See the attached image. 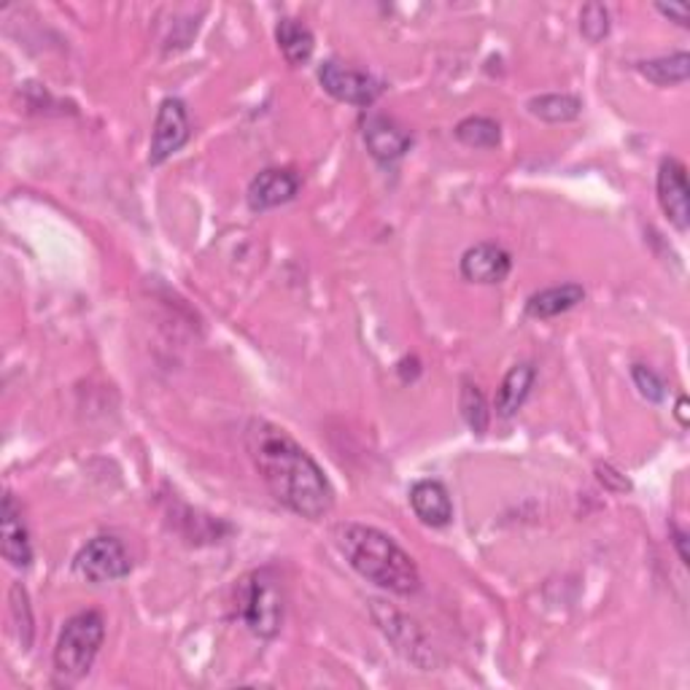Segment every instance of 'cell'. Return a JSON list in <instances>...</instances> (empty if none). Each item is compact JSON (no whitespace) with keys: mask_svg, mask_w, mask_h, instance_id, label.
<instances>
[{"mask_svg":"<svg viewBox=\"0 0 690 690\" xmlns=\"http://www.w3.org/2000/svg\"><path fill=\"white\" fill-rule=\"evenodd\" d=\"M362 136L367 143V151L376 157L378 162H397L410 149V136L404 132L394 119L381 117V113H370L362 124Z\"/></svg>","mask_w":690,"mask_h":690,"instance_id":"8fae6325","label":"cell"},{"mask_svg":"<svg viewBox=\"0 0 690 690\" xmlns=\"http://www.w3.org/2000/svg\"><path fill=\"white\" fill-rule=\"evenodd\" d=\"M656 9L661 11L663 17H669V19H672V22L680 24V28H688V9H686V6H672V3L667 6V3H658Z\"/></svg>","mask_w":690,"mask_h":690,"instance_id":"484cf974","label":"cell"},{"mask_svg":"<svg viewBox=\"0 0 690 690\" xmlns=\"http://www.w3.org/2000/svg\"><path fill=\"white\" fill-rule=\"evenodd\" d=\"M459 408H461V418H464V423L470 427V432H474V434L489 432V423H491L489 404H486L483 391H480L472 381L461 383Z\"/></svg>","mask_w":690,"mask_h":690,"instance_id":"44dd1931","label":"cell"},{"mask_svg":"<svg viewBox=\"0 0 690 690\" xmlns=\"http://www.w3.org/2000/svg\"><path fill=\"white\" fill-rule=\"evenodd\" d=\"M0 550H3V559L11 567L24 569L33 561V548H30L28 529H24L22 510H19L17 499L11 493L3 497V518H0Z\"/></svg>","mask_w":690,"mask_h":690,"instance_id":"4fadbf2b","label":"cell"},{"mask_svg":"<svg viewBox=\"0 0 690 690\" xmlns=\"http://www.w3.org/2000/svg\"><path fill=\"white\" fill-rule=\"evenodd\" d=\"M597 472H599V480H601V483L610 486L612 491H629V489H631L629 480L620 478V472L612 470V467H607V464H604V467H599Z\"/></svg>","mask_w":690,"mask_h":690,"instance_id":"d4e9b609","label":"cell"},{"mask_svg":"<svg viewBox=\"0 0 690 690\" xmlns=\"http://www.w3.org/2000/svg\"><path fill=\"white\" fill-rule=\"evenodd\" d=\"M187 141H189L187 106H183L179 98L162 100L160 109H157L154 132H151L149 162L151 164L168 162Z\"/></svg>","mask_w":690,"mask_h":690,"instance_id":"ba28073f","label":"cell"},{"mask_svg":"<svg viewBox=\"0 0 690 690\" xmlns=\"http://www.w3.org/2000/svg\"><path fill=\"white\" fill-rule=\"evenodd\" d=\"M534 367L531 364H516L510 367V372L504 376L502 386H499L497 394V416L499 418H512L527 402L531 386H534Z\"/></svg>","mask_w":690,"mask_h":690,"instance_id":"2e32d148","label":"cell"},{"mask_svg":"<svg viewBox=\"0 0 690 690\" xmlns=\"http://www.w3.org/2000/svg\"><path fill=\"white\" fill-rule=\"evenodd\" d=\"M238 604L240 618L246 620L251 634H257L259 639H273L281 631L283 591L273 569H257L249 578L240 580Z\"/></svg>","mask_w":690,"mask_h":690,"instance_id":"277c9868","label":"cell"},{"mask_svg":"<svg viewBox=\"0 0 690 690\" xmlns=\"http://www.w3.org/2000/svg\"><path fill=\"white\" fill-rule=\"evenodd\" d=\"M9 604H11V623H14L19 644H22V650H30V644H33V634H36V620H33V607H30L28 591H24L19 582L11 586Z\"/></svg>","mask_w":690,"mask_h":690,"instance_id":"7402d4cb","label":"cell"},{"mask_svg":"<svg viewBox=\"0 0 690 690\" xmlns=\"http://www.w3.org/2000/svg\"><path fill=\"white\" fill-rule=\"evenodd\" d=\"M297 192H300V179H297V173L283 168H270L262 170V173L249 183L246 200H249L251 211H270V208H278L283 206V202L294 200Z\"/></svg>","mask_w":690,"mask_h":690,"instance_id":"30bf717a","label":"cell"},{"mask_svg":"<svg viewBox=\"0 0 690 690\" xmlns=\"http://www.w3.org/2000/svg\"><path fill=\"white\" fill-rule=\"evenodd\" d=\"M456 138L470 149H497L502 143V128L489 117H467L456 124Z\"/></svg>","mask_w":690,"mask_h":690,"instance_id":"ffe728a7","label":"cell"},{"mask_svg":"<svg viewBox=\"0 0 690 690\" xmlns=\"http://www.w3.org/2000/svg\"><path fill=\"white\" fill-rule=\"evenodd\" d=\"M334 540L346 561L364 580L376 582L383 591L397 593V597H413L421 588L416 561L381 529L364 527V523H343L334 531Z\"/></svg>","mask_w":690,"mask_h":690,"instance_id":"7a4b0ae2","label":"cell"},{"mask_svg":"<svg viewBox=\"0 0 690 690\" xmlns=\"http://www.w3.org/2000/svg\"><path fill=\"white\" fill-rule=\"evenodd\" d=\"M512 259L502 246L478 243L461 257V276L472 283H502L510 276Z\"/></svg>","mask_w":690,"mask_h":690,"instance_id":"7c38bea8","label":"cell"},{"mask_svg":"<svg viewBox=\"0 0 690 690\" xmlns=\"http://www.w3.org/2000/svg\"><path fill=\"white\" fill-rule=\"evenodd\" d=\"M677 418H680L682 427H688V400L686 397H680V402H677Z\"/></svg>","mask_w":690,"mask_h":690,"instance_id":"83f0119b","label":"cell"},{"mask_svg":"<svg viewBox=\"0 0 690 690\" xmlns=\"http://www.w3.org/2000/svg\"><path fill=\"white\" fill-rule=\"evenodd\" d=\"M527 109L531 117L542 119V122L561 124L580 117L582 100L574 98V94H540V98L529 100Z\"/></svg>","mask_w":690,"mask_h":690,"instance_id":"d6986e66","label":"cell"},{"mask_svg":"<svg viewBox=\"0 0 690 690\" xmlns=\"http://www.w3.org/2000/svg\"><path fill=\"white\" fill-rule=\"evenodd\" d=\"M76 572L90 582L122 580L132 572L128 548L117 537H94L76 556Z\"/></svg>","mask_w":690,"mask_h":690,"instance_id":"8992f818","label":"cell"},{"mask_svg":"<svg viewBox=\"0 0 690 690\" xmlns=\"http://www.w3.org/2000/svg\"><path fill=\"white\" fill-rule=\"evenodd\" d=\"M370 612H372V618H376L378 629H381L386 639L394 644L397 653H402L410 663H416L418 669L434 667L432 644L427 642V637H423L421 626H418L416 620H410L404 612L397 610V607L386 604V601L381 599L370 601Z\"/></svg>","mask_w":690,"mask_h":690,"instance_id":"5b68a950","label":"cell"},{"mask_svg":"<svg viewBox=\"0 0 690 690\" xmlns=\"http://www.w3.org/2000/svg\"><path fill=\"white\" fill-rule=\"evenodd\" d=\"M580 33L591 43L604 41L610 36V11L604 3H586L580 11Z\"/></svg>","mask_w":690,"mask_h":690,"instance_id":"603a6c76","label":"cell"},{"mask_svg":"<svg viewBox=\"0 0 690 690\" xmlns=\"http://www.w3.org/2000/svg\"><path fill=\"white\" fill-rule=\"evenodd\" d=\"M658 202L677 230L686 232L690 227V189L686 164L674 157L661 160V168H658Z\"/></svg>","mask_w":690,"mask_h":690,"instance_id":"9c48e42d","label":"cell"},{"mask_svg":"<svg viewBox=\"0 0 690 690\" xmlns=\"http://www.w3.org/2000/svg\"><path fill=\"white\" fill-rule=\"evenodd\" d=\"M319 81L324 87V92L332 94L334 100L348 106H359V109H367V106L376 103L383 92L381 81L362 71H353V68H348L338 60L321 62Z\"/></svg>","mask_w":690,"mask_h":690,"instance_id":"52a82bcc","label":"cell"},{"mask_svg":"<svg viewBox=\"0 0 690 690\" xmlns=\"http://www.w3.org/2000/svg\"><path fill=\"white\" fill-rule=\"evenodd\" d=\"M582 300H586V289L580 283H561V287H550L531 294L527 313L531 319H553V316H561L580 306Z\"/></svg>","mask_w":690,"mask_h":690,"instance_id":"9a60e30c","label":"cell"},{"mask_svg":"<svg viewBox=\"0 0 690 690\" xmlns=\"http://www.w3.org/2000/svg\"><path fill=\"white\" fill-rule=\"evenodd\" d=\"M106 639V620L100 612H79L62 626L54 648V669L66 682L81 680L92 669Z\"/></svg>","mask_w":690,"mask_h":690,"instance_id":"3957f363","label":"cell"},{"mask_svg":"<svg viewBox=\"0 0 690 690\" xmlns=\"http://www.w3.org/2000/svg\"><path fill=\"white\" fill-rule=\"evenodd\" d=\"M278 47H281V54L287 57V62L291 68H300L313 57L316 49V38L310 33L308 24H302L300 19H281L276 28Z\"/></svg>","mask_w":690,"mask_h":690,"instance_id":"e0dca14e","label":"cell"},{"mask_svg":"<svg viewBox=\"0 0 690 690\" xmlns=\"http://www.w3.org/2000/svg\"><path fill=\"white\" fill-rule=\"evenodd\" d=\"M674 548H677V553H680V561L688 567L690 553H688V534H686V531L674 529Z\"/></svg>","mask_w":690,"mask_h":690,"instance_id":"4316f807","label":"cell"},{"mask_svg":"<svg viewBox=\"0 0 690 690\" xmlns=\"http://www.w3.org/2000/svg\"><path fill=\"white\" fill-rule=\"evenodd\" d=\"M410 504H413L416 516L432 529H442L453 521L451 493L440 480H418L410 489Z\"/></svg>","mask_w":690,"mask_h":690,"instance_id":"5bb4252c","label":"cell"},{"mask_svg":"<svg viewBox=\"0 0 690 690\" xmlns=\"http://www.w3.org/2000/svg\"><path fill=\"white\" fill-rule=\"evenodd\" d=\"M631 376H634V383H637L639 394H642L644 400H648V402H663V397H667V386H663V381H661V378H658L656 370H650V367H644V364H634Z\"/></svg>","mask_w":690,"mask_h":690,"instance_id":"cb8c5ba5","label":"cell"},{"mask_svg":"<svg viewBox=\"0 0 690 690\" xmlns=\"http://www.w3.org/2000/svg\"><path fill=\"white\" fill-rule=\"evenodd\" d=\"M637 71L644 76L648 81H653L658 87H674L686 84L690 76V57L688 52H677L669 57H656V60L639 62Z\"/></svg>","mask_w":690,"mask_h":690,"instance_id":"ac0fdd59","label":"cell"},{"mask_svg":"<svg viewBox=\"0 0 690 690\" xmlns=\"http://www.w3.org/2000/svg\"><path fill=\"white\" fill-rule=\"evenodd\" d=\"M246 446L251 459L283 508L308 521H321L334 504V491L324 470L313 461L306 448L270 421H254L246 427Z\"/></svg>","mask_w":690,"mask_h":690,"instance_id":"6da1fadb","label":"cell"}]
</instances>
